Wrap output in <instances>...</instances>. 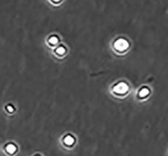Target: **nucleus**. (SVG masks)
Masks as SVG:
<instances>
[{
    "label": "nucleus",
    "instance_id": "obj_2",
    "mask_svg": "<svg viewBox=\"0 0 168 156\" xmlns=\"http://www.w3.org/2000/svg\"><path fill=\"white\" fill-rule=\"evenodd\" d=\"M114 91L116 93H125L128 89V84H126L125 83H119V84H116L114 88H113Z\"/></svg>",
    "mask_w": 168,
    "mask_h": 156
},
{
    "label": "nucleus",
    "instance_id": "obj_7",
    "mask_svg": "<svg viewBox=\"0 0 168 156\" xmlns=\"http://www.w3.org/2000/svg\"><path fill=\"white\" fill-rule=\"evenodd\" d=\"M8 110H9V111H12V106H8Z\"/></svg>",
    "mask_w": 168,
    "mask_h": 156
},
{
    "label": "nucleus",
    "instance_id": "obj_1",
    "mask_svg": "<svg viewBox=\"0 0 168 156\" xmlns=\"http://www.w3.org/2000/svg\"><path fill=\"white\" fill-rule=\"evenodd\" d=\"M128 46H129L128 42L125 39L121 38L117 40L116 42H115V47L119 51L125 50L128 47Z\"/></svg>",
    "mask_w": 168,
    "mask_h": 156
},
{
    "label": "nucleus",
    "instance_id": "obj_3",
    "mask_svg": "<svg viewBox=\"0 0 168 156\" xmlns=\"http://www.w3.org/2000/svg\"><path fill=\"white\" fill-rule=\"evenodd\" d=\"M148 93H149V91L147 88H143L140 91V95L141 96H146L148 94Z\"/></svg>",
    "mask_w": 168,
    "mask_h": 156
},
{
    "label": "nucleus",
    "instance_id": "obj_4",
    "mask_svg": "<svg viewBox=\"0 0 168 156\" xmlns=\"http://www.w3.org/2000/svg\"><path fill=\"white\" fill-rule=\"evenodd\" d=\"M16 149L15 147L13 144H8L6 147V150L8 151L9 153H13Z\"/></svg>",
    "mask_w": 168,
    "mask_h": 156
},
{
    "label": "nucleus",
    "instance_id": "obj_6",
    "mask_svg": "<svg viewBox=\"0 0 168 156\" xmlns=\"http://www.w3.org/2000/svg\"><path fill=\"white\" fill-rule=\"evenodd\" d=\"M56 52L58 54H63L65 52V48L63 46H60L56 49Z\"/></svg>",
    "mask_w": 168,
    "mask_h": 156
},
{
    "label": "nucleus",
    "instance_id": "obj_5",
    "mask_svg": "<svg viewBox=\"0 0 168 156\" xmlns=\"http://www.w3.org/2000/svg\"><path fill=\"white\" fill-rule=\"evenodd\" d=\"M49 41H50V43L54 44H56V43L58 42V38H57L56 37H55V36H52V37H51V38H50Z\"/></svg>",
    "mask_w": 168,
    "mask_h": 156
}]
</instances>
